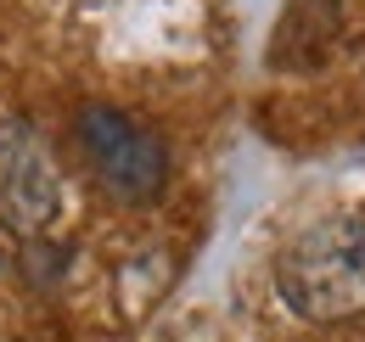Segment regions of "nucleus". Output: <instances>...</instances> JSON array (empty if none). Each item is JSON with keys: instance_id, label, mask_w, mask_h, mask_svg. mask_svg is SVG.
<instances>
[{"instance_id": "f257e3e1", "label": "nucleus", "mask_w": 365, "mask_h": 342, "mask_svg": "<svg viewBox=\"0 0 365 342\" xmlns=\"http://www.w3.org/2000/svg\"><path fill=\"white\" fill-rule=\"evenodd\" d=\"M275 292L298 320L337 326L365 314V219L331 214L275 253Z\"/></svg>"}, {"instance_id": "f03ea898", "label": "nucleus", "mask_w": 365, "mask_h": 342, "mask_svg": "<svg viewBox=\"0 0 365 342\" xmlns=\"http://www.w3.org/2000/svg\"><path fill=\"white\" fill-rule=\"evenodd\" d=\"M73 140H79L85 169L96 174V185L113 202H152L169 185V146H163V135H152L124 107H107V101L79 107Z\"/></svg>"}, {"instance_id": "7ed1b4c3", "label": "nucleus", "mask_w": 365, "mask_h": 342, "mask_svg": "<svg viewBox=\"0 0 365 342\" xmlns=\"http://www.w3.org/2000/svg\"><path fill=\"white\" fill-rule=\"evenodd\" d=\"M56 214V174L34 140H0V219L11 230H46Z\"/></svg>"}]
</instances>
